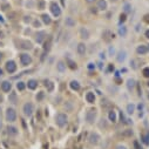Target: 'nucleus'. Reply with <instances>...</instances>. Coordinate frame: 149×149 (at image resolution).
<instances>
[{"label":"nucleus","instance_id":"obj_1","mask_svg":"<svg viewBox=\"0 0 149 149\" xmlns=\"http://www.w3.org/2000/svg\"><path fill=\"white\" fill-rule=\"evenodd\" d=\"M55 122H56L58 127H60V128L65 127L68 122V116L66 114H64V113H59L58 115L55 116Z\"/></svg>","mask_w":149,"mask_h":149},{"label":"nucleus","instance_id":"obj_2","mask_svg":"<svg viewBox=\"0 0 149 149\" xmlns=\"http://www.w3.org/2000/svg\"><path fill=\"white\" fill-rule=\"evenodd\" d=\"M100 140H101V137L96 131H92L91 134L88 135V142L91 143L92 146H96V144H99Z\"/></svg>","mask_w":149,"mask_h":149},{"label":"nucleus","instance_id":"obj_3","mask_svg":"<svg viewBox=\"0 0 149 149\" xmlns=\"http://www.w3.org/2000/svg\"><path fill=\"white\" fill-rule=\"evenodd\" d=\"M96 119V110L95 109H89L88 112L86 113V121L89 125H93Z\"/></svg>","mask_w":149,"mask_h":149},{"label":"nucleus","instance_id":"obj_4","mask_svg":"<svg viewBox=\"0 0 149 149\" xmlns=\"http://www.w3.org/2000/svg\"><path fill=\"white\" fill-rule=\"evenodd\" d=\"M6 120L8 122H11V123L17 120V113H15V110L13 108H8L6 110Z\"/></svg>","mask_w":149,"mask_h":149},{"label":"nucleus","instance_id":"obj_5","mask_svg":"<svg viewBox=\"0 0 149 149\" xmlns=\"http://www.w3.org/2000/svg\"><path fill=\"white\" fill-rule=\"evenodd\" d=\"M34 112V105L32 102H27L24 105V114L26 116H31Z\"/></svg>","mask_w":149,"mask_h":149},{"label":"nucleus","instance_id":"obj_6","mask_svg":"<svg viewBox=\"0 0 149 149\" xmlns=\"http://www.w3.org/2000/svg\"><path fill=\"white\" fill-rule=\"evenodd\" d=\"M20 61H21L22 66H28L32 62V58L27 53H22V54H20Z\"/></svg>","mask_w":149,"mask_h":149},{"label":"nucleus","instance_id":"obj_7","mask_svg":"<svg viewBox=\"0 0 149 149\" xmlns=\"http://www.w3.org/2000/svg\"><path fill=\"white\" fill-rule=\"evenodd\" d=\"M51 11H52L54 17H59V15L61 14V8L59 7V5L56 3H52V5H51Z\"/></svg>","mask_w":149,"mask_h":149},{"label":"nucleus","instance_id":"obj_8","mask_svg":"<svg viewBox=\"0 0 149 149\" xmlns=\"http://www.w3.org/2000/svg\"><path fill=\"white\" fill-rule=\"evenodd\" d=\"M6 69L8 73H14L15 70H17V65H15L14 61H7V64H6Z\"/></svg>","mask_w":149,"mask_h":149},{"label":"nucleus","instance_id":"obj_9","mask_svg":"<svg viewBox=\"0 0 149 149\" xmlns=\"http://www.w3.org/2000/svg\"><path fill=\"white\" fill-rule=\"evenodd\" d=\"M7 134L9 136H17L18 135V129L14 127V126H8L7 127Z\"/></svg>","mask_w":149,"mask_h":149},{"label":"nucleus","instance_id":"obj_10","mask_svg":"<svg viewBox=\"0 0 149 149\" xmlns=\"http://www.w3.org/2000/svg\"><path fill=\"white\" fill-rule=\"evenodd\" d=\"M46 38V33L43 32V31H41V32H38L37 33V37H35V40H37L38 43H41L43 41V39Z\"/></svg>","mask_w":149,"mask_h":149},{"label":"nucleus","instance_id":"obj_11","mask_svg":"<svg viewBox=\"0 0 149 149\" xmlns=\"http://www.w3.org/2000/svg\"><path fill=\"white\" fill-rule=\"evenodd\" d=\"M11 88H12V85H11L9 81H4L3 83H1V89H3L4 92H9Z\"/></svg>","mask_w":149,"mask_h":149},{"label":"nucleus","instance_id":"obj_12","mask_svg":"<svg viewBox=\"0 0 149 149\" xmlns=\"http://www.w3.org/2000/svg\"><path fill=\"white\" fill-rule=\"evenodd\" d=\"M136 52L139 53V54H141V55L146 54V53L148 52V47H147V46H144V45H140L136 48Z\"/></svg>","mask_w":149,"mask_h":149},{"label":"nucleus","instance_id":"obj_13","mask_svg":"<svg viewBox=\"0 0 149 149\" xmlns=\"http://www.w3.org/2000/svg\"><path fill=\"white\" fill-rule=\"evenodd\" d=\"M80 37L83 38V39H88L89 38V32L87 28H80Z\"/></svg>","mask_w":149,"mask_h":149},{"label":"nucleus","instance_id":"obj_14","mask_svg":"<svg viewBox=\"0 0 149 149\" xmlns=\"http://www.w3.org/2000/svg\"><path fill=\"white\" fill-rule=\"evenodd\" d=\"M78 53H79L80 55H85V53H86V45L85 43L80 42L79 45H78Z\"/></svg>","mask_w":149,"mask_h":149},{"label":"nucleus","instance_id":"obj_15","mask_svg":"<svg viewBox=\"0 0 149 149\" xmlns=\"http://www.w3.org/2000/svg\"><path fill=\"white\" fill-rule=\"evenodd\" d=\"M86 100H87V102H89V103H93V102L95 101V95H94V93H92V92L87 93V94H86Z\"/></svg>","mask_w":149,"mask_h":149},{"label":"nucleus","instance_id":"obj_16","mask_svg":"<svg viewBox=\"0 0 149 149\" xmlns=\"http://www.w3.org/2000/svg\"><path fill=\"white\" fill-rule=\"evenodd\" d=\"M65 24H66V26L67 27H73V26H75V20H74L73 18H66V20H65Z\"/></svg>","mask_w":149,"mask_h":149},{"label":"nucleus","instance_id":"obj_17","mask_svg":"<svg viewBox=\"0 0 149 149\" xmlns=\"http://www.w3.org/2000/svg\"><path fill=\"white\" fill-rule=\"evenodd\" d=\"M27 87L29 89H35L38 87V81L37 80H29L27 82Z\"/></svg>","mask_w":149,"mask_h":149},{"label":"nucleus","instance_id":"obj_18","mask_svg":"<svg viewBox=\"0 0 149 149\" xmlns=\"http://www.w3.org/2000/svg\"><path fill=\"white\" fill-rule=\"evenodd\" d=\"M141 141H142L146 146H149V133H144L141 135Z\"/></svg>","mask_w":149,"mask_h":149},{"label":"nucleus","instance_id":"obj_19","mask_svg":"<svg viewBox=\"0 0 149 149\" xmlns=\"http://www.w3.org/2000/svg\"><path fill=\"white\" fill-rule=\"evenodd\" d=\"M97 8L99 9H106L107 8V3L106 0H99V3H97Z\"/></svg>","mask_w":149,"mask_h":149},{"label":"nucleus","instance_id":"obj_20","mask_svg":"<svg viewBox=\"0 0 149 149\" xmlns=\"http://www.w3.org/2000/svg\"><path fill=\"white\" fill-rule=\"evenodd\" d=\"M8 100H9V102H12V103H17V102H18V99H17V93L12 92V93L9 94Z\"/></svg>","mask_w":149,"mask_h":149},{"label":"nucleus","instance_id":"obj_21","mask_svg":"<svg viewBox=\"0 0 149 149\" xmlns=\"http://www.w3.org/2000/svg\"><path fill=\"white\" fill-rule=\"evenodd\" d=\"M126 55H127V53H126L125 51H121V52L117 54V61H119V62L125 61L126 60Z\"/></svg>","mask_w":149,"mask_h":149},{"label":"nucleus","instance_id":"obj_22","mask_svg":"<svg viewBox=\"0 0 149 149\" xmlns=\"http://www.w3.org/2000/svg\"><path fill=\"white\" fill-rule=\"evenodd\" d=\"M127 87H128V89L129 91H133L134 89V87H135V80H133V79H129L127 81Z\"/></svg>","mask_w":149,"mask_h":149},{"label":"nucleus","instance_id":"obj_23","mask_svg":"<svg viewBox=\"0 0 149 149\" xmlns=\"http://www.w3.org/2000/svg\"><path fill=\"white\" fill-rule=\"evenodd\" d=\"M70 88L73 91H79L80 89V83L78 81H72L70 82Z\"/></svg>","mask_w":149,"mask_h":149},{"label":"nucleus","instance_id":"obj_24","mask_svg":"<svg viewBox=\"0 0 149 149\" xmlns=\"http://www.w3.org/2000/svg\"><path fill=\"white\" fill-rule=\"evenodd\" d=\"M56 68H58L59 72H64V70L66 69V65H65L62 61H59L58 65H56Z\"/></svg>","mask_w":149,"mask_h":149},{"label":"nucleus","instance_id":"obj_25","mask_svg":"<svg viewBox=\"0 0 149 149\" xmlns=\"http://www.w3.org/2000/svg\"><path fill=\"white\" fill-rule=\"evenodd\" d=\"M108 117H109V120L112 122H115L116 121V113L114 112V110H110L109 114H108Z\"/></svg>","mask_w":149,"mask_h":149},{"label":"nucleus","instance_id":"obj_26","mask_svg":"<svg viewBox=\"0 0 149 149\" xmlns=\"http://www.w3.org/2000/svg\"><path fill=\"white\" fill-rule=\"evenodd\" d=\"M119 34L121 37H126L127 35V28H126V26H121L119 28Z\"/></svg>","mask_w":149,"mask_h":149},{"label":"nucleus","instance_id":"obj_27","mask_svg":"<svg viewBox=\"0 0 149 149\" xmlns=\"http://www.w3.org/2000/svg\"><path fill=\"white\" fill-rule=\"evenodd\" d=\"M20 47L24 49H31L32 48V43L28 42V41H24V42H21V46H20Z\"/></svg>","mask_w":149,"mask_h":149},{"label":"nucleus","instance_id":"obj_28","mask_svg":"<svg viewBox=\"0 0 149 149\" xmlns=\"http://www.w3.org/2000/svg\"><path fill=\"white\" fill-rule=\"evenodd\" d=\"M41 18H42V21L45 22V24H47V25H49L51 22H52V19L49 18V15H47V14H43Z\"/></svg>","mask_w":149,"mask_h":149},{"label":"nucleus","instance_id":"obj_29","mask_svg":"<svg viewBox=\"0 0 149 149\" xmlns=\"http://www.w3.org/2000/svg\"><path fill=\"white\" fill-rule=\"evenodd\" d=\"M134 110H135V106L133 103H129L127 106V113H128V114H133V113H134Z\"/></svg>","mask_w":149,"mask_h":149},{"label":"nucleus","instance_id":"obj_30","mask_svg":"<svg viewBox=\"0 0 149 149\" xmlns=\"http://www.w3.org/2000/svg\"><path fill=\"white\" fill-rule=\"evenodd\" d=\"M130 5H129V4H125V5H123V8H125V12L126 13H129V12H130V11H131V8H130Z\"/></svg>","mask_w":149,"mask_h":149},{"label":"nucleus","instance_id":"obj_31","mask_svg":"<svg viewBox=\"0 0 149 149\" xmlns=\"http://www.w3.org/2000/svg\"><path fill=\"white\" fill-rule=\"evenodd\" d=\"M51 38H49L48 39V41H47V42H45V47H43V49H45V51H48L49 48H51Z\"/></svg>","mask_w":149,"mask_h":149},{"label":"nucleus","instance_id":"obj_32","mask_svg":"<svg viewBox=\"0 0 149 149\" xmlns=\"http://www.w3.org/2000/svg\"><path fill=\"white\" fill-rule=\"evenodd\" d=\"M46 87H47L48 92H52L54 88V85H53V82H48V83H46Z\"/></svg>","mask_w":149,"mask_h":149},{"label":"nucleus","instance_id":"obj_33","mask_svg":"<svg viewBox=\"0 0 149 149\" xmlns=\"http://www.w3.org/2000/svg\"><path fill=\"white\" fill-rule=\"evenodd\" d=\"M17 88H18L19 91H24V89H25V83H24V82H18Z\"/></svg>","mask_w":149,"mask_h":149},{"label":"nucleus","instance_id":"obj_34","mask_svg":"<svg viewBox=\"0 0 149 149\" xmlns=\"http://www.w3.org/2000/svg\"><path fill=\"white\" fill-rule=\"evenodd\" d=\"M123 135H125V136H131V135H133V130H131V129H126V130L123 131Z\"/></svg>","mask_w":149,"mask_h":149},{"label":"nucleus","instance_id":"obj_35","mask_svg":"<svg viewBox=\"0 0 149 149\" xmlns=\"http://www.w3.org/2000/svg\"><path fill=\"white\" fill-rule=\"evenodd\" d=\"M143 75L146 76V78H149V67H146L143 69Z\"/></svg>","mask_w":149,"mask_h":149},{"label":"nucleus","instance_id":"obj_36","mask_svg":"<svg viewBox=\"0 0 149 149\" xmlns=\"http://www.w3.org/2000/svg\"><path fill=\"white\" fill-rule=\"evenodd\" d=\"M68 64H69V67L70 68H72V69H75V68H76V64H75V62H73V61H68Z\"/></svg>","mask_w":149,"mask_h":149},{"label":"nucleus","instance_id":"obj_37","mask_svg":"<svg viewBox=\"0 0 149 149\" xmlns=\"http://www.w3.org/2000/svg\"><path fill=\"white\" fill-rule=\"evenodd\" d=\"M134 148H135V149H143L142 147L140 146V143H139V141H134Z\"/></svg>","mask_w":149,"mask_h":149},{"label":"nucleus","instance_id":"obj_38","mask_svg":"<svg viewBox=\"0 0 149 149\" xmlns=\"http://www.w3.org/2000/svg\"><path fill=\"white\" fill-rule=\"evenodd\" d=\"M42 99H43V93H42V92H40L39 94L37 95V100H38V101H41Z\"/></svg>","mask_w":149,"mask_h":149},{"label":"nucleus","instance_id":"obj_39","mask_svg":"<svg viewBox=\"0 0 149 149\" xmlns=\"http://www.w3.org/2000/svg\"><path fill=\"white\" fill-rule=\"evenodd\" d=\"M115 149H127V147H126L125 144H117Z\"/></svg>","mask_w":149,"mask_h":149},{"label":"nucleus","instance_id":"obj_40","mask_svg":"<svg viewBox=\"0 0 149 149\" xmlns=\"http://www.w3.org/2000/svg\"><path fill=\"white\" fill-rule=\"evenodd\" d=\"M126 20V14H121L120 15V22H123Z\"/></svg>","mask_w":149,"mask_h":149},{"label":"nucleus","instance_id":"obj_41","mask_svg":"<svg viewBox=\"0 0 149 149\" xmlns=\"http://www.w3.org/2000/svg\"><path fill=\"white\" fill-rule=\"evenodd\" d=\"M43 7H45V3H43V1H39V8L43 9Z\"/></svg>","mask_w":149,"mask_h":149},{"label":"nucleus","instance_id":"obj_42","mask_svg":"<svg viewBox=\"0 0 149 149\" xmlns=\"http://www.w3.org/2000/svg\"><path fill=\"white\" fill-rule=\"evenodd\" d=\"M88 68L89 69H93V68H95V65L94 64H88Z\"/></svg>","mask_w":149,"mask_h":149},{"label":"nucleus","instance_id":"obj_43","mask_svg":"<svg viewBox=\"0 0 149 149\" xmlns=\"http://www.w3.org/2000/svg\"><path fill=\"white\" fill-rule=\"evenodd\" d=\"M34 25H35V26H38V27H39V26H40V22H39V21H35V22H34Z\"/></svg>","mask_w":149,"mask_h":149},{"label":"nucleus","instance_id":"obj_44","mask_svg":"<svg viewBox=\"0 0 149 149\" xmlns=\"http://www.w3.org/2000/svg\"><path fill=\"white\" fill-rule=\"evenodd\" d=\"M86 1H87V3H88V4H92V3H94L95 0H86Z\"/></svg>","mask_w":149,"mask_h":149},{"label":"nucleus","instance_id":"obj_45","mask_svg":"<svg viewBox=\"0 0 149 149\" xmlns=\"http://www.w3.org/2000/svg\"><path fill=\"white\" fill-rule=\"evenodd\" d=\"M146 37H147V38H148V39H149V29H148V31H147V32H146Z\"/></svg>","mask_w":149,"mask_h":149},{"label":"nucleus","instance_id":"obj_46","mask_svg":"<svg viewBox=\"0 0 149 149\" xmlns=\"http://www.w3.org/2000/svg\"><path fill=\"white\" fill-rule=\"evenodd\" d=\"M3 128V122H1V120H0V129Z\"/></svg>","mask_w":149,"mask_h":149},{"label":"nucleus","instance_id":"obj_47","mask_svg":"<svg viewBox=\"0 0 149 149\" xmlns=\"http://www.w3.org/2000/svg\"><path fill=\"white\" fill-rule=\"evenodd\" d=\"M1 58H3V55H1V53H0V60H1Z\"/></svg>","mask_w":149,"mask_h":149},{"label":"nucleus","instance_id":"obj_48","mask_svg":"<svg viewBox=\"0 0 149 149\" xmlns=\"http://www.w3.org/2000/svg\"><path fill=\"white\" fill-rule=\"evenodd\" d=\"M1 74H3V70H1V69H0V75H1Z\"/></svg>","mask_w":149,"mask_h":149},{"label":"nucleus","instance_id":"obj_49","mask_svg":"<svg viewBox=\"0 0 149 149\" xmlns=\"http://www.w3.org/2000/svg\"><path fill=\"white\" fill-rule=\"evenodd\" d=\"M148 51H149V45H148Z\"/></svg>","mask_w":149,"mask_h":149},{"label":"nucleus","instance_id":"obj_50","mask_svg":"<svg viewBox=\"0 0 149 149\" xmlns=\"http://www.w3.org/2000/svg\"><path fill=\"white\" fill-rule=\"evenodd\" d=\"M147 21H149V19H148V20H147Z\"/></svg>","mask_w":149,"mask_h":149},{"label":"nucleus","instance_id":"obj_51","mask_svg":"<svg viewBox=\"0 0 149 149\" xmlns=\"http://www.w3.org/2000/svg\"><path fill=\"white\" fill-rule=\"evenodd\" d=\"M148 97H149V95H148Z\"/></svg>","mask_w":149,"mask_h":149}]
</instances>
